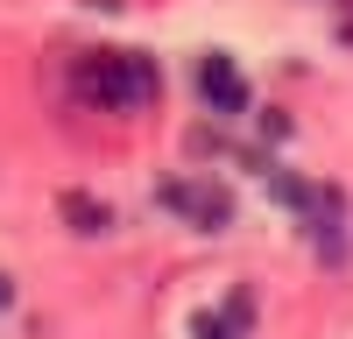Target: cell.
Instances as JSON below:
<instances>
[{
  "mask_svg": "<svg viewBox=\"0 0 353 339\" xmlns=\"http://www.w3.org/2000/svg\"><path fill=\"white\" fill-rule=\"evenodd\" d=\"M71 92L85 106H99V113H141V106L163 92V71L149 64V56H134V50H99V56L78 64Z\"/></svg>",
  "mask_w": 353,
  "mask_h": 339,
  "instance_id": "6da1fadb",
  "label": "cell"
},
{
  "mask_svg": "<svg viewBox=\"0 0 353 339\" xmlns=\"http://www.w3.org/2000/svg\"><path fill=\"white\" fill-rule=\"evenodd\" d=\"M156 205H170L184 226H198V234H226V226H233V198L212 177H163L156 184Z\"/></svg>",
  "mask_w": 353,
  "mask_h": 339,
  "instance_id": "7a4b0ae2",
  "label": "cell"
},
{
  "mask_svg": "<svg viewBox=\"0 0 353 339\" xmlns=\"http://www.w3.org/2000/svg\"><path fill=\"white\" fill-rule=\"evenodd\" d=\"M198 99L219 113V121H233V113H248V78H241V64H233V56H205L198 64Z\"/></svg>",
  "mask_w": 353,
  "mask_h": 339,
  "instance_id": "3957f363",
  "label": "cell"
},
{
  "mask_svg": "<svg viewBox=\"0 0 353 339\" xmlns=\"http://www.w3.org/2000/svg\"><path fill=\"white\" fill-rule=\"evenodd\" d=\"M241 325H248V297H226V311L198 318V339H241Z\"/></svg>",
  "mask_w": 353,
  "mask_h": 339,
  "instance_id": "277c9868",
  "label": "cell"
},
{
  "mask_svg": "<svg viewBox=\"0 0 353 339\" xmlns=\"http://www.w3.org/2000/svg\"><path fill=\"white\" fill-rule=\"evenodd\" d=\"M64 212L78 219V234H106V205H92V198H64Z\"/></svg>",
  "mask_w": 353,
  "mask_h": 339,
  "instance_id": "5b68a950",
  "label": "cell"
},
{
  "mask_svg": "<svg viewBox=\"0 0 353 339\" xmlns=\"http://www.w3.org/2000/svg\"><path fill=\"white\" fill-rule=\"evenodd\" d=\"M8 297H14V282H8V276H0V311H8Z\"/></svg>",
  "mask_w": 353,
  "mask_h": 339,
  "instance_id": "8992f818",
  "label": "cell"
}]
</instances>
